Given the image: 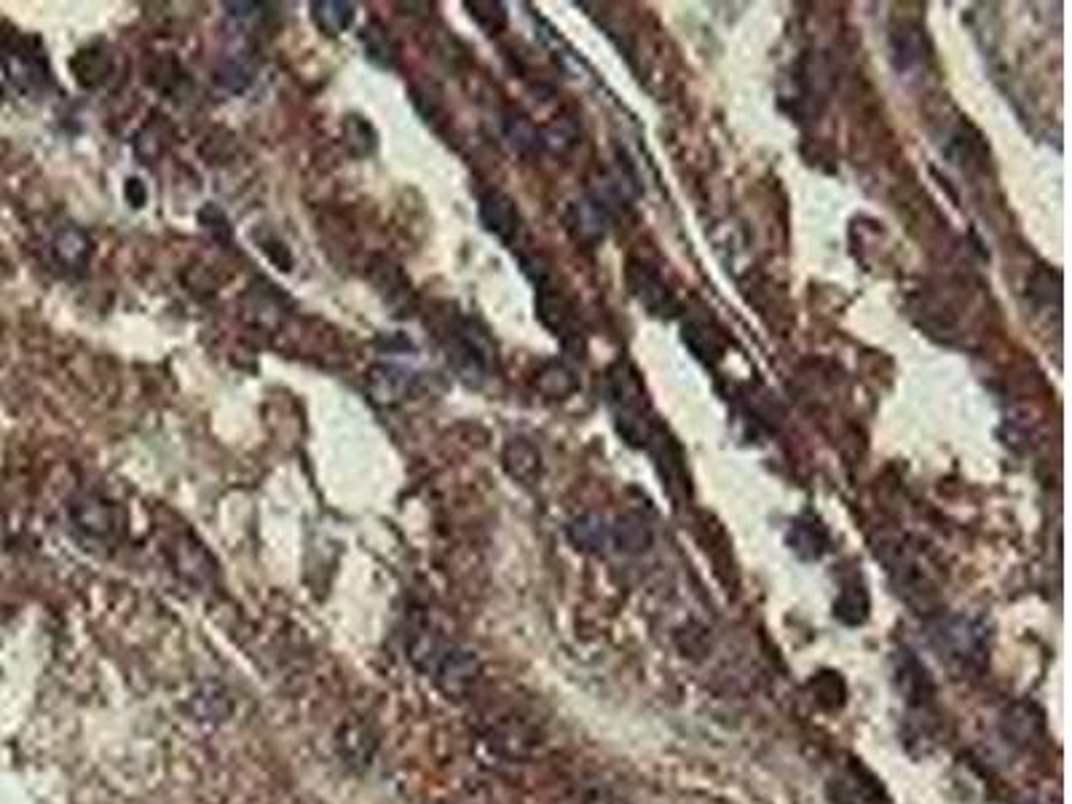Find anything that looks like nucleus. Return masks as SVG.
Wrapping results in <instances>:
<instances>
[{
	"label": "nucleus",
	"instance_id": "1",
	"mask_svg": "<svg viewBox=\"0 0 1072 804\" xmlns=\"http://www.w3.org/2000/svg\"><path fill=\"white\" fill-rule=\"evenodd\" d=\"M440 341L445 346V357H448L451 370L467 387H480L494 373L497 349H494L486 327L477 325L475 319L462 317V314L451 317L445 322Z\"/></svg>",
	"mask_w": 1072,
	"mask_h": 804
},
{
	"label": "nucleus",
	"instance_id": "2",
	"mask_svg": "<svg viewBox=\"0 0 1072 804\" xmlns=\"http://www.w3.org/2000/svg\"><path fill=\"white\" fill-rule=\"evenodd\" d=\"M931 643L946 665L960 667V671H971V667H978L984 663L987 633L971 617H950V620L933 624Z\"/></svg>",
	"mask_w": 1072,
	"mask_h": 804
},
{
	"label": "nucleus",
	"instance_id": "3",
	"mask_svg": "<svg viewBox=\"0 0 1072 804\" xmlns=\"http://www.w3.org/2000/svg\"><path fill=\"white\" fill-rule=\"evenodd\" d=\"M0 62H3L6 73H9L11 84H17V89L22 91H41L43 86H48V62L43 57V52L35 46V41L28 39H17L9 41L3 48H0Z\"/></svg>",
	"mask_w": 1072,
	"mask_h": 804
},
{
	"label": "nucleus",
	"instance_id": "4",
	"mask_svg": "<svg viewBox=\"0 0 1072 804\" xmlns=\"http://www.w3.org/2000/svg\"><path fill=\"white\" fill-rule=\"evenodd\" d=\"M477 678H480V663L467 649L451 647L435 667L437 689L451 700H464L475 689Z\"/></svg>",
	"mask_w": 1072,
	"mask_h": 804
},
{
	"label": "nucleus",
	"instance_id": "5",
	"mask_svg": "<svg viewBox=\"0 0 1072 804\" xmlns=\"http://www.w3.org/2000/svg\"><path fill=\"white\" fill-rule=\"evenodd\" d=\"M413 387H416V373L402 365H376L368 376L370 398L378 405H398L413 392Z\"/></svg>",
	"mask_w": 1072,
	"mask_h": 804
},
{
	"label": "nucleus",
	"instance_id": "6",
	"mask_svg": "<svg viewBox=\"0 0 1072 804\" xmlns=\"http://www.w3.org/2000/svg\"><path fill=\"white\" fill-rule=\"evenodd\" d=\"M71 521L91 540H108L116 531V510L100 497H80L71 507Z\"/></svg>",
	"mask_w": 1072,
	"mask_h": 804
},
{
	"label": "nucleus",
	"instance_id": "7",
	"mask_svg": "<svg viewBox=\"0 0 1072 804\" xmlns=\"http://www.w3.org/2000/svg\"><path fill=\"white\" fill-rule=\"evenodd\" d=\"M480 220L486 226V231H491L494 237H499L501 241H512L520 222L516 202L507 194H501V191H488L480 202Z\"/></svg>",
	"mask_w": 1072,
	"mask_h": 804
},
{
	"label": "nucleus",
	"instance_id": "8",
	"mask_svg": "<svg viewBox=\"0 0 1072 804\" xmlns=\"http://www.w3.org/2000/svg\"><path fill=\"white\" fill-rule=\"evenodd\" d=\"M91 252H95V245H91L89 233L84 228L65 226L54 237V258H57L62 269L73 271V274H84L91 261Z\"/></svg>",
	"mask_w": 1072,
	"mask_h": 804
},
{
	"label": "nucleus",
	"instance_id": "9",
	"mask_svg": "<svg viewBox=\"0 0 1072 804\" xmlns=\"http://www.w3.org/2000/svg\"><path fill=\"white\" fill-rule=\"evenodd\" d=\"M71 67H73V76H76L80 86H86V89H97V86H102L105 80H108L110 70H113V57L108 54V48L97 43V46L80 48L76 57H73Z\"/></svg>",
	"mask_w": 1072,
	"mask_h": 804
},
{
	"label": "nucleus",
	"instance_id": "10",
	"mask_svg": "<svg viewBox=\"0 0 1072 804\" xmlns=\"http://www.w3.org/2000/svg\"><path fill=\"white\" fill-rule=\"evenodd\" d=\"M448 643L430 624H419L411 635H408V658L419 671H435L443 654L448 652Z\"/></svg>",
	"mask_w": 1072,
	"mask_h": 804
},
{
	"label": "nucleus",
	"instance_id": "11",
	"mask_svg": "<svg viewBox=\"0 0 1072 804\" xmlns=\"http://www.w3.org/2000/svg\"><path fill=\"white\" fill-rule=\"evenodd\" d=\"M355 14L357 6L346 3V0H317V3H312L314 24L320 28V33L331 35V39L346 33L351 28V22H355Z\"/></svg>",
	"mask_w": 1072,
	"mask_h": 804
},
{
	"label": "nucleus",
	"instance_id": "12",
	"mask_svg": "<svg viewBox=\"0 0 1072 804\" xmlns=\"http://www.w3.org/2000/svg\"><path fill=\"white\" fill-rule=\"evenodd\" d=\"M256 70H258L256 59L247 57V52L231 54V57L223 59L218 70H215V84H218L223 91L239 95V91H245L247 86L256 80Z\"/></svg>",
	"mask_w": 1072,
	"mask_h": 804
},
{
	"label": "nucleus",
	"instance_id": "13",
	"mask_svg": "<svg viewBox=\"0 0 1072 804\" xmlns=\"http://www.w3.org/2000/svg\"><path fill=\"white\" fill-rule=\"evenodd\" d=\"M338 746H340V753H344L351 764H368L376 751L373 735H370L362 724H355V721H349L344 729H340Z\"/></svg>",
	"mask_w": 1072,
	"mask_h": 804
},
{
	"label": "nucleus",
	"instance_id": "14",
	"mask_svg": "<svg viewBox=\"0 0 1072 804\" xmlns=\"http://www.w3.org/2000/svg\"><path fill=\"white\" fill-rule=\"evenodd\" d=\"M175 566H177V572L183 574L185 579H188V583L207 585L209 577H213V566H209L207 553H204L199 544L180 542L177 555H175Z\"/></svg>",
	"mask_w": 1072,
	"mask_h": 804
},
{
	"label": "nucleus",
	"instance_id": "15",
	"mask_svg": "<svg viewBox=\"0 0 1072 804\" xmlns=\"http://www.w3.org/2000/svg\"><path fill=\"white\" fill-rule=\"evenodd\" d=\"M467 9L473 14V20L491 35L499 33L507 24V14L499 3H467Z\"/></svg>",
	"mask_w": 1072,
	"mask_h": 804
},
{
	"label": "nucleus",
	"instance_id": "16",
	"mask_svg": "<svg viewBox=\"0 0 1072 804\" xmlns=\"http://www.w3.org/2000/svg\"><path fill=\"white\" fill-rule=\"evenodd\" d=\"M263 9H266V6H260V3H226L228 14H231L237 22L245 24V28H247V24H256L260 17H263Z\"/></svg>",
	"mask_w": 1072,
	"mask_h": 804
},
{
	"label": "nucleus",
	"instance_id": "17",
	"mask_svg": "<svg viewBox=\"0 0 1072 804\" xmlns=\"http://www.w3.org/2000/svg\"><path fill=\"white\" fill-rule=\"evenodd\" d=\"M127 199L132 202V207H142V204H145V188H142V183L134 181V177L127 183Z\"/></svg>",
	"mask_w": 1072,
	"mask_h": 804
},
{
	"label": "nucleus",
	"instance_id": "18",
	"mask_svg": "<svg viewBox=\"0 0 1072 804\" xmlns=\"http://www.w3.org/2000/svg\"><path fill=\"white\" fill-rule=\"evenodd\" d=\"M0 536H3V518H0Z\"/></svg>",
	"mask_w": 1072,
	"mask_h": 804
}]
</instances>
